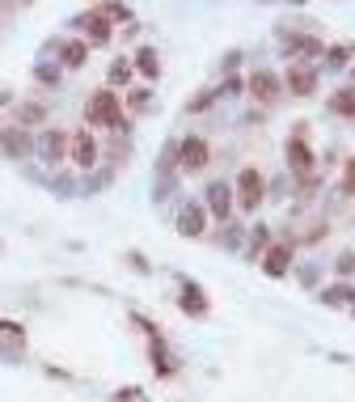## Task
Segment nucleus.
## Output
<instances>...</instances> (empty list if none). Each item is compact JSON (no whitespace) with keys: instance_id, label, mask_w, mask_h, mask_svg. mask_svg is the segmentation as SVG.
I'll return each mask as SVG.
<instances>
[{"instance_id":"15","label":"nucleus","mask_w":355,"mask_h":402,"mask_svg":"<svg viewBox=\"0 0 355 402\" xmlns=\"http://www.w3.org/2000/svg\"><path fill=\"white\" fill-rule=\"evenodd\" d=\"M288 165H292V174H300V178L313 174V153H309V144H304V136L288 140Z\"/></svg>"},{"instance_id":"37","label":"nucleus","mask_w":355,"mask_h":402,"mask_svg":"<svg viewBox=\"0 0 355 402\" xmlns=\"http://www.w3.org/2000/svg\"><path fill=\"white\" fill-rule=\"evenodd\" d=\"M237 64H241V51H228V56H224V60H220V68H228V72H233V68H237Z\"/></svg>"},{"instance_id":"13","label":"nucleus","mask_w":355,"mask_h":402,"mask_svg":"<svg viewBox=\"0 0 355 402\" xmlns=\"http://www.w3.org/2000/svg\"><path fill=\"white\" fill-rule=\"evenodd\" d=\"M0 148H5L13 161H21V157H30V153H34V140L25 136L21 128H0Z\"/></svg>"},{"instance_id":"28","label":"nucleus","mask_w":355,"mask_h":402,"mask_svg":"<svg viewBox=\"0 0 355 402\" xmlns=\"http://www.w3.org/2000/svg\"><path fill=\"white\" fill-rule=\"evenodd\" d=\"M101 13H106L110 21H127V26H132V21H136V17H132V9H127V5H101Z\"/></svg>"},{"instance_id":"32","label":"nucleus","mask_w":355,"mask_h":402,"mask_svg":"<svg viewBox=\"0 0 355 402\" xmlns=\"http://www.w3.org/2000/svg\"><path fill=\"white\" fill-rule=\"evenodd\" d=\"M249 241H254V246H267V250H271V233H267V224H254V229H249Z\"/></svg>"},{"instance_id":"33","label":"nucleus","mask_w":355,"mask_h":402,"mask_svg":"<svg viewBox=\"0 0 355 402\" xmlns=\"http://www.w3.org/2000/svg\"><path fill=\"white\" fill-rule=\"evenodd\" d=\"M334 271H339V275H355V255H351V250H347V255H339Z\"/></svg>"},{"instance_id":"36","label":"nucleus","mask_w":355,"mask_h":402,"mask_svg":"<svg viewBox=\"0 0 355 402\" xmlns=\"http://www.w3.org/2000/svg\"><path fill=\"white\" fill-rule=\"evenodd\" d=\"M343 195H355V161H347V178H343Z\"/></svg>"},{"instance_id":"8","label":"nucleus","mask_w":355,"mask_h":402,"mask_svg":"<svg viewBox=\"0 0 355 402\" xmlns=\"http://www.w3.org/2000/svg\"><path fill=\"white\" fill-rule=\"evenodd\" d=\"M148 360H152V373H157V377H173L178 368H182V356H178V351H169L165 335L148 343Z\"/></svg>"},{"instance_id":"31","label":"nucleus","mask_w":355,"mask_h":402,"mask_svg":"<svg viewBox=\"0 0 355 402\" xmlns=\"http://www.w3.org/2000/svg\"><path fill=\"white\" fill-rule=\"evenodd\" d=\"M114 402H144V390H140V386H127V390H114Z\"/></svg>"},{"instance_id":"11","label":"nucleus","mask_w":355,"mask_h":402,"mask_svg":"<svg viewBox=\"0 0 355 402\" xmlns=\"http://www.w3.org/2000/svg\"><path fill=\"white\" fill-rule=\"evenodd\" d=\"M203 208H208L216 220H228V212H233V187H228L224 178H216L208 187V199H203Z\"/></svg>"},{"instance_id":"16","label":"nucleus","mask_w":355,"mask_h":402,"mask_svg":"<svg viewBox=\"0 0 355 402\" xmlns=\"http://www.w3.org/2000/svg\"><path fill=\"white\" fill-rule=\"evenodd\" d=\"M13 119H17V128H42L47 123V102H17Z\"/></svg>"},{"instance_id":"3","label":"nucleus","mask_w":355,"mask_h":402,"mask_svg":"<svg viewBox=\"0 0 355 402\" xmlns=\"http://www.w3.org/2000/svg\"><path fill=\"white\" fill-rule=\"evenodd\" d=\"M233 191H237V208H241V212H258V204L267 199V178L249 165V169L237 174V187H233Z\"/></svg>"},{"instance_id":"30","label":"nucleus","mask_w":355,"mask_h":402,"mask_svg":"<svg viewBox=\"0 0 355 402\" xmlns=\"http://www.w3.org/2000/svg\"><path fill=\"white\" fill-rule=\"evenodd\" d=\"M132 322L140 326V331H144L148 339H161V326H157V322H152V318H144V314H132Z\"/></svg>"},{"instance_id":"19","label":"nucleus","mask_w":355,"mask_h":402,"mask_svg":"<svg viewBox=\"0 0 355 402\" xmlns=\"http://www.w3.org/2000/svg\"><path fill=\"white\" fill-rule=\"evenodd\" d=\"M136 72L144 81H157L161 77V56H157V47H140L136 51Z\"/></svg>"},{"instance_id":"7","label":"nucleus","mask_w":355,"mask_h":402,"mask_svg":"<svg viewBox=\"0 0 355 402\" xmlns=\"http://www.w3.org/2000/svg\"><path fill=\"white\" fill-rule=\"evenodd\" d=\"M68 161L81 165V169H93L97 165V140L89 136V128H81V132L68 136Z\"/></svg>"},{"instance_id":"4","label":"nucleus","mask_w":355,"mask_h":402,"mask_svg":"<svg viewBox=\"0 0 355 402\" xmlns=\"http://www.w3.org/2000/svg\"><path fill=\"white\" fill-rule=\"evenodd\" d=\"M212 161V148L203 136H186V140H178V169L182 174H199V169H208Z\"/></svg>"},{"instance_id":"25","label":"nucleus","mask_w":355,"mask_h":402,"mask_svg":"<svg viewBox=\"0 0 355 402\" xmlns=\"http://www.w3.org/2000/svg\"><path fill=\"white\" fill-rule=\"evenodd\" d=\"M110 178H114V169H97L93 178H85V195H93V191H101V187H110Z\"/></svg>"},{"instance_id":"24","label":"nucleus","mask_w":355,"mask_h":402,"mask_svg":"<svg viewBox=\"0 0 355 402\" xmlns=\"http://www.w3.org/2000/svg\"><path fill=\"white\" fill-rule=\"evenodd\" d=\"M127 110H136V115L152 110V89H132L127 93Z\"/></svg>"},{"instance_id":"29","label":"nucleus","mask_w":355,"mask_h":402,"mask_svg":"<svg viewBox=\"0 0 355 402\" xmlns=\"http://www.w3.org/2000/svg\"><path fill=\"white\" fill-rule=\"evenodd\" d=\"M216 97H220V93H216V89H203V93H199V97H195V102H191V106H186V110H191V115H199V110H208V106H212V102H216Z\"/></svg>"},{"instance_id":"18","label":"nucleus","mask_w":355,"mask_h":402,"mask_svg":"<svg viewBox=\"0 0 355 402\" xmlns=\"http://www.w3.org/2000/svg\"><path fill=\"white\" fill-rule=\"evenodd\" d=\"M284 47H288V56H326V43L313 34H292L284 38Z\"/></svg>"},{"instance_id":"5","label":"nucleus","mask_w":355,"mask_h":402,"mask_svg":"<svg viewBox=\"0 0 355 402\" xmlns=\"http://www.w3.org/2000/svg\"><path fill=\"white\" fill-rule=\"evenodd\" d=\"M178 309H182L186 318H208L212 314V300H208V292H203V284L199 280H178Z\"/></svg>"},{"instance_id":"21","label":"nucleus","mask_w":355,"mask_h":402,"mask_svg":"<svg viewBox=\"0 0 355 402\" xmlns=\"http://www.w3.org/2000/svg\"><path fill=\"white\" fill-rule=\"evenodd\" d=\"M330 110L343 115V119H355V89H339L334 97H330Z\"/></svg>"},{"instance_id":"20","label":"nucleus","mask_w":355,"mask_h":402,"mask_svg":"<svg viewBox=\"0 0 355 402\" xmlns=\"http://www.w3.org/2000/svg\"><path fill=\"white\" fill-rule=\"evenodd\" d=\"M317 300H321V305H351L355 309V288L351 284H330V288L317 292Z\"/></svg>"},{"instance_id":"2","label":"nucleus","mask_w":355,"mask_h":402,"mask_svg":"<svg viewBox=\"0 0 355 402\" xmlns=\"http://www.w3.org/2000/svg\"><path fill=\"white\" fill-rule=\"evenodd\" d=\"M72 26L81 30V43H89V47H106V43L114 38V21L101 13V5H97V9H85V13H76Z\"/></svg>"},{"instance_id":"34","label":"nucleus","mask_w":355,"mask_h":402,"mask_svg":"<svg viewBox=\"0 0 355 402\" xmlns=\"http://www.w3.org/2000/svg\"><path fill=\"white\" fill-rule=\"evenodd\" d=\"M216 93H220V97H233V93H241V77H228V81H224Z\"/></svg>"},{"instance_id":"38","label":"nucleus","mask_w":355,"mask_h":402,"mask_svg":"<svg viewBox=\"0 0 355 402\" xmlns=\"http://www.w3.org/2000/svg\"><path fill=\"white\" fill-rule=\"evenodd\" d=\"M351 314H355V309H351Z\"/></svg>"},{"instance_id":"12","label":"nucleus","mask_w":355,"mask_h":402,"mask_svg":"<svg viewBox=\"0 0 355 402\" xmlns=\"http://www.w3.org/2000/svg\"><path fill=\"white\" fill-rule=\"evenodd\" d=\"M284 85H288L292 97H313V93H317V72L304 68V64H292L288 77H284Z\"/></svg>"},{"instance_id":"6","label":"nucleus","mask_w":355,"mask_h":402,"mask_svg":"<svg viewBox=\"0 0 355 402\" xmlns=\"http://www.w3.org/2000/svg\"><path fill=\"white\" fill-rule=\"evenodd\" d=\"M34 153H38L42 165H60V161H68V136H64L60 128H42L38 140H34Z\"/></svg>"},{"instance_id":"35","label":"nucleus","mask_w":355,"mask_h":402,"mask_svg":"<svg viewBox=\"0 0 355 402\" xmlns=\"http://www.w3.org/2000/svg\"><path fill=\"white\" fill-rule=\"evenodd\" d=\"M326 56H330V68H343V64H347V51H343V47H330Z\"/></svg>"},{"instance_id":"17","label":"nucleus","mask_w":355,"mask_h":402,"mask_svg":"<svg viewBox=\"0 0 355 402\" xmlns=\"http://www.w3.org/2000/svg\"><path fill=\"white\" fill-rule=\"evenodd\" d=\"M85 60H89V43H81V38H64L60 43V64L64 68H85Z\"/></svg>"},{"instance_id":"22","label":"nucleus","mask_w":355,"mask_h":402,"mask_svg":"<svg viewBox=\"0 0 355 402\" xmlns=\"http://www.w3.org/2000/svg\"><path fill=\"white\" fill-rule=\"evenodd\" d=\"M132 72H136L132 60H114V64L106 68V81H110V85H127V81H132Z\"/></svg>"},{"instance_id":"10","label":"nucleus","mask_w":355,"mask_h":402,"mask_svg":"<svg viewBox=\"0 0 355 402\" xmlns=\"http://www.w3.org/2000/svg\"><path fill=\"white\" fill-rule=\"evenodd\" d=\"M262 271L271 275V280L288 275L292 271V241H271V250L262 255Z\"/></svg>"},{"instance_id":"1","label":"nucleus","mask_w":355,"mask_h":402,"mask_svg":"<svg viewBox=\"0 0 355 402\" xmlns=\"http://www.w3.org/2000/svg\"><path fill=\"white\" fill-rule=\"evenodd\" d=\"M85 119H89V128H110V132L127 128L123 123V97L114 89H97L89 97V106H85Z\"/></svg>"},{"instance_id":"23","label":"nucleus","mask_w":355,"mask_h":402,"mask_svg":"<svg viewBox=\"0 0 355 402\" xmlns=\"http://www.w3.org/2000/svg\"><path fill=\"white\" fill-rule=\"evenodd\" d=\"M0 339H9L13 347H25V326L13 318H0Z\"/></svg>"},{"instance_id":"27","label":"nucleus","mask_w":355,"mask_h":402,"mask_svg":"<svg viewBox=\"0 0 355 402\" xmlns=\"http://www.w3.org/2000/svg\"><path fill=\"white\" fill-rule=\"evenodd\" d=\"M34 81H38V85H60V68L38 64V68H34Z\"/></svg>"},{"instance_id":"9","label":"nucleus","mask_w":355,"mask_h":402,"mask_svg":"<svg viewBox=\"0 0 355 402\" xmlns=\"http://www.w3.org/2000/svg\"><path fill=\"white\" fill-rule=\"evenodd\" d=\"M203 229H208V208L203 204H182L178 208V233L182 237H203Z\"/></svg>"},{"instance_id":"26","label":"nucleus","mask_w":355,"mask_h":402,"mask_svg":"<svg viewBox=\"0 0 355 402\" xmlns=\"http://www.w3.org/2000/svg\"><path fill=\"white\" fill-rule=\"evenodd\" d=\"M123 259H127V267H132L136 275H152V267H148V259L140 255V250H127V255H123Z\"/></svg>"},{"instance_id":"14","label":"nucleus","mask_w":355,"mask_h":402,"mask_svg":"<svg viewBox=\"0 0 355 402\" xmlns=\"http://www.w3.org/2000/svg\"><path fill=\"white\" fill-rule=\"evenodd\" d=\"M245 85H249V93L258 97V102H275V97H279V77H275V72H267V68L249 72Z\"/></svg>"}]
</instances>
